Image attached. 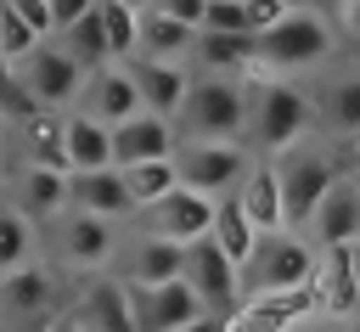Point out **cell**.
I'll return each instance as SVG.
<instances>
[{"label":"cell","instance_id":"6da1fadb","mask_svg":"<svg viewBox=\"0 0 360 332\" xmlns=\"http://www.w3.org/2000/svg\"><path fill=\"white\" fill-rule=\"evenodd\" d=\"M309 124H315V107H309V96L292 84V79H264V73H253V84H248V129H242V146L253 141L264 158H276V152H287V146H298L304 135H309Z\"/></svg>","mask_w":360,"mask_h":332},{"label":"cell","instance_id":"7a4b0ae2","mask_svg":"<svg viewBox=\"0 0 360 332\" xmlns=\"http://www.w3.org/2000/svg\"><path fill=\"white\" fill-rule=\"evenodd\" d=\"M174 124H180L174 141H242V129H248V79L197 68Z\"/></svg>","mask_w":360,"mask_h":332},{"label":"cell","instance_id":"3957f363","mask_svg":"<svg viewBox=\"0 0 360 332\" xmlns=\"http://www.w3.org/2000/svg\"><path fill=\"white\" fill-rule=\"evenodd\" d=\"M253 45H259V73L270 68L276 79H292V73L321 68V62L338 51V34H332V23H326L315 6H292L276 28L253 34Z\"/></svg>","mask_w":360,"mask_h":332},{"label":"cell","instance_id":"277c9868","mask_svg":"<svg viewBox=\"0 0 360 332\" xmlns=\"http://www.w3.org/2000/svg\"><path fill=\"white\" fill-rule=\"evenodd\" d=\"M270 169H276V191H281V219H287V231H304L309 214H315V203L326 197V186L343 174V163H338L326 146H309V141L276 152Z\"/></svg>","mask_w":360,"mask_h":332},{"label":"cell","instance_id":"5b68a950","mask_svg":"<svg viewBox=\"0 0 360 332\" xmlns=\"http://www.w3.org/2000/svg\"><path fill=\"white\" fill-rule=\"evenodd\" d=\"M309 270H315V248L298 231H270V236H253V253L242 259L236 287H242V298L287 293V287H304Z\"/></svg>","mask_w":360,"mask_h":332},{"label":"cell","instance_id":"8992f818","mask_svg":"<svg viewBox=\"0 0 360 332\" xmlns=\"http://www.w3.org/2000/svg\"><path fill=\"white\" fill-rule=\"evenodd\" d=\"M169 163H174V186L197 197H231L253 169V152L242 141H174Z\"/></svg>","mask_w":360,"mask_h":332},{"label":"cell","instance_id":"52a82bcc","mask_svg":"<svg viewBox=\"0 0 360 332\" xmlns=\"http://www.w3.org/2000/svg\"><path fill=\"white\" fill-rule=\"evenodd\" d=\"M62 287H56V270L51 264H22L11 276H0V321L17 326V332H45L56 315H62Z\"/></svg>","mask_w":360,"mask_h":332},{"label":"cell","instance_id":"ba28073f","mask_svg":"<svg viewBox=\"0 0 360 332\" xmlns=\"http://www.w3.org/2000/svg\"><path fill=\"white\" fill-rule=\"evenodd\" d=\"M17 84L28 90L34 107H73L79 90H84V68H79L56 39H39V45L17 62Z\"/></svg>","mask_w":360,"mask_h":332},{"label":"cell","instance_id":"9c48e42d","mask_svg":"<svg viewBox=\"0 0 360 332\" xmlns=\"http://www.w3.org/2000/svg\"><path fill=\"white\" fill-rule=\"evenodd\" d=\"M180 281L202 298V309L208 315H231L236 304H242V287H236V264L208 242V236H197V242H186L180 248Z\"/></svg>","mask_w":360,"mask_h":332},{"label":"cell","instance_id":"30bf717a","mask_svg":"<svg viewBox=\"0 0 360 332\" xmlns=\"http://www.w3.org/2000/svg\"><path fill=\"white\" fill-rule=\"evenodd\" d=\"M118 287H124V281H118ZM124 304H129L135 332H174V326H191V321L208 315L202 298H197L180 276L163 281V287H124Z\"/></svg>","mask_w":360,"mask_h":332},{"label":"cell","instance_id":"8fae6325","mask_svg":"<svg viewBox=\"0 0 360 332\" xmlns=\"http://www.w3.org/2000/svg\"><path fill=\"white\" fill-rule=\"evenodd\" d=\"M208 219H214V197H197L186 186H174L169 197H158V203H146L135 214L141 236H163V242H180V248L208 236Z\"/></svg>","mask_w":360,"mask_h":332},{"label":"cell","instance_id":"7c38bea8","mask_svg":"<svg viewBox=\"0 0 360 332\" xmlns=\"http://www.w3.org/2000/svg\"><path fill=\"white\" fill-rule=\"evenodd\" d=\"M6 208H17L28 225H51L68 214V174L62 169H39V163H17L6 180Z\"/></svg>","mask_w":360,"mask_h":332},{"label":"cell","instance_id":"4fadbf2b","mask_svg":"<svg viewBox=\"0 0 360 332\" xmlns=\"http://www.w3.org/2000/svg\"><path fill=\"white\" fill-rule=\"evenodd\" d=\"M56 248H62V264H73V270H96V276H101V270L118 259V225L68 208V214L56 219Z\"/></svg>","mask_w":360,"mask_h":332},{"label":"cell","instance_id":"5bb4252c","mask_svg":"<svg viewBox=\"0 0 360 332\" xmlns=\"http://www.w3.org/2000/svg\"><path fill=\"white\" fill-rule=\"evenodd\" d=\"M354 225H360V186H354L349 174H338L298 236L315 242V248H343V242H354Z\"/></svg>","mask_w":360,"mask_h":332},{"label":"cell","instance_id":"9a60e30c","mask_svg":"<svg viewBox=\"0 0 360 332\" xmlns=\"http://www.w3.org/2000/svg\"><path fill=\"white\" fill-rule=\"evenodd\" d=\"M79 101H84L79 113H84V118H96V124H107V129L141 113V96H135V84H129V68H124V62H107V68H96V73L84 79Z\"/></svg>","mask_w":360,"mask_h":332},{"label":"cell","instance_id":"2e32d148","mask_svg":"<svg viewBox=\"0 0 360 332\" xmlns=\"http://www.w3.org/2000/svg\"><path fill=\"white\" fill-rule=\"evenodd\" d=\"M354 242L343 248H315V270H309V293H315V309L321 315H338L349 321L354 315Z\"/></svg>","mask_w":360,"mask_h":332},{"label":"cell","instance_id":"e0dca14e","mask_svg":"<svg viewBox=\"0 0 360 332\" xmlns=\"http://www.w3.org/2000/svg\"><path fill=\"white\" fill-rule=\"evenodd\" d=\"M124 68H129V84L141 96V113L174 124V113L186 101V84H191V68H180V62H124Z\"/></svg>","mask_w":360,"mask_h":332},{"label":"cell","instance_id":"ac0fdd59","mask_svg":"<svg viewBox=\"0 0 360 332\" xmlns=\"http://www.w3.org/2000/svg\"><path fill=\"white\" fill-rule=\"evenodd\" d=\"M124 253H118V281L124 287H163V281H174L180 276V242H163V236H129V242H118Z\"/></svg>","mask_w":360,"mask_h":332},{"label":"cell","instance_id":"d6986e66","mask_svg":"<svg viewBox=\"0 0 360 332\" xmlns=\"http://www.w3.org/2000/svg\"><path fill=\"white\" fill-rule=\"evenodd\" d=\"M68 321H73L79 332H135L129 304H124V287H118L112 276L84 281V287H79V298L68 304Z\"/></svg>","mask_w":360,"mask_h":332},{"label":"cell","instance_id":"ffe728a7","mask_svg":"<svg viewBox=\"0 0 360 332\" xmlns=\"http://www.w3.org/2000/svg\"><path fill=\"white\" fill-rule=\"evenodd\" d=\"M68 208L79 214H96V219H135V203L124 191V174L118 169H96V174H68Z\"/></svg>","mask_w":360,"mask_h":332},{"label":"cell","instance_id":"44dd1931","mask_svg":"<svg viewBox=\"0 0 360 332\" xmlns=\"http://www.w3.org/2000/svg\"><path fill=\"white\" fill-rule=\"evenodd\" d=\"M62 163H68V174L112 169V129L84 113H62Z\"/></svg>","mask_w":360,"mask_h":332},{"label":"cell","instance_id":"7402d4cb","mask_svg":"<svg viewBox=\"0 0 360 332\" xmlns=\"http://www.w3.org/2000/svg\"><path fill=\"white\" fill-rule=\"evenodd\" d=\"M174 152V124L152 118V113H135L124 124H112V169H129V163H146V158H169Z\"/></svg>","mask_w":360,"mask_h":332},{"label":"cell","instance_id":"603a6c76","mask_svg":"<svg viewBox=\"0 0 360 332\" xmlns=\"http://www.w3.org/2000/svg\"><path fill=\"white\" fill-rule=\"evenodd\" d=\"M231 197H236V208L248 214V225H253L259 236L287 231V219H281V191H276V169H270V158H253V169L242 174V186H236Z\"/></svg>","mask_w":360,"mask_h":332},{"label":"cell","instance_id":"cb8c5ba5","mask_svg":"<svg viewBox=\"0 0 360 332\" xmlns=\"http://www.w3.org/2000/svg\"><path fill=\"white\" fill-rule=\"evenodd\" d=\"M191 62H197L202 73L253 79V73H259V45H253V34H197V39H191Z\"/></svg>","mask_w":360,"mask_h":332},{"label":"cell","instance_id":"d4e9b609","mask_svg":"<svg viewBox=\"0 0 360 332\" xmlns=\"http://www.w3.org/2000/svg\"><path fill=\"white\" fill-rule=\"evenodd\" d=\"M191 28H180V23H169L158 6H146V11H135V62H186L191 56Z\"/></svg>","mask_w":360,"mask_h":332},{"label":"cell","instance_id":"484cf974","mask_svg":"<svg viewBox=\"0 0 360 332\" xmlns=\"http://www.w3.org/2000/svg\"><path fill=\"white\" fill-rule=\"evenodd\" d=\"M309 107L326 118V129H332V135L360 141V73H338V79H332Z\"/></svg>","mask_w":360,"mask_h":332},{"label":"cell","instance_id":"4316f807","mask_svg":"<svg viewBox=\"0 0 360 332\" xmlns=\"http://www.w3.org/2000/svg\"><path fill=\"white\" fill-rule=\"evenodd\" d=\"M253 236H259V231L248 225V214L236 208V197H214V219H208V242H214V248H219V253H225V259H231L236 270H242V259L253 253Z\"/></svg>","mask_w":360,"mask_h":332},{"label":"cell","instance_id":"83f0119b","mask_svg":"<svg viewBox=\"0 0 360 332\" xmlns=\"http://www.w3.org/2000/svg\"><path fill=\"white\" fill-rule=\"evenodd\" d=\"M17 141H22V163H39V169H62L68 174V163H62V118L56 113L22 118L17 124Z\"/></svg>","mask_w":360,"mask_h":332},{"label":"cell","instance_id":"f1b7e54d","mask_svg":"<svg viewBox=\"0 0 360 332\" xmlns=\"http://www.w3.org/2000/svg\"><path fill=\"white\" fill-rule=\"evenodd\" d=\"M56 45H62V51H68V56L84 68V79H90L96 68H107V62H112L107 34H101V23H96V6H90V11H84L73 28H62V34H56Z\"/></svg>","mask_w":360,"mask_h":332},{"label":"cell","instance_id":"f546056e","mask_svg":"<svg viewBox=\"0 0 360 332\" xmlns=\"http://www.w3.org/2000/svg\"><path fill=\"white\" fill-rule=\"evenodd\" d=\"M118 174H124V191H129L135 214H141L146 203H158V197L174 191V163H169V158H146V163H129V169H118Z\"/></svg>","mask_w":360,"mask_h":332},{"label":"cell","instance_id":"4dcf8cb0","mask_svg":"<svg viewBox=\"0 0 360 332\" xmlns=\"http://www.w3.org/2000/svg\"><path fill=\"white\" fill-rule=\"evenodd\" d=\"M22 264H34V225L0 203V276H11Z\"/></svg>","mask_w":360,"mask_h":332},{"label":"cell","instance_id":"1f68e13d","mask_svg":"<svg viewBox=\"0 0 360 332\" xmlns=\"http://www.w3.org/2000/svg\"><path fill=\"white\" fill-rule=\"evenodd\" d=\"M96 23H101V34H107L112 62H135V11H124V6H112V0H96Z\"/></svg>","mask_w":360,"mask_h":332},{"label":"cell","instance_id":"d6a6232c","mask_svg":"<svg viewBox=\"0 0 360 332\" xmlns=\"http://www.w3.org/2000/svg\"><path fill=\"white\" fill-rule=\"evenodd\" d=\"M197 34H253V28H248V6H242V0H202Z\"/></svg>","mask_w":360,"mask_h":332},{"label":"cell","instance_id":"836d02e7","mask_svg":"<svg viewBox=\"0 0 360 332\" xmlns=\"http://www.w3.org/2000/svg\"><path fill=\"white\" fill-rule=\"evenodd\" d=\"M321 17L332 23V34L360 39V0H326V6H321Z\"/></svg>","mask_w":360,"mask_h":332},{"label":"cell","instance_id":"e575fe53","mask_svg":"<svg viewBox=\"0 0 360 332\" xmlns=\"http://www.w3.org/2000/svg\"><path fill=\"white\" fill-rule=\"evenodd\" d=\"M242 6H248V28H253V34H264V28H276L298 0H242Z\"/></svg>","mask_w":360,"mask_h":332},{"label":"cell","instance_id":"d590c367","mask_svg":"<svg viewBox=\"0 0 360 332\" xmlns=\"http://www.w3.org/2000/svg\"><path fill=\"white\" fill-rule=\"evenodd\" d=\"M169 23H180V28H191L197 34V23H202V0H152Z\"/></svg>","mask_w":360,"mask_h":332},{"label":"cell","instance_id":"8d00e7d4","mask_svg":"<svg viewBox=\"0 0 360 332\" xmlns=\"http://www.w3.org/2000/svg\"><path fill=\"white\" fill-rule=\"evenodd\" d=\"M90 6H96V0H45V11H51V28H56V34H62V28H73Z\"/></svg>","mask_w":360,"mask_h":332},{"label":"cell","instance_id":"74e56055","mask_svg":"<svg viewBox=\"0 0 360 332\" xmlns=\"http://www.w3.org/2000/svg\"><path fill=\"white\" fill-rule=\"evenodd\" d=\"M174 332H219V315H202V321H191V326H174Z\"/></svg>","mask_w":360,"mask_h":332},{"label":"cell","instance_id":"f35d334b","mask_svg":"<svg viewBox=\"0 0 360 332\" xmlns=\"http://www.w3.org/2000/svg\"><path fill=\"white\" fill-rule=\"evenodd\" d=\"M349 270H354V315H360V248H354V264Z\"/></svg>","mask_w":360,"mask_h":332},{"label":"cell","instance_id":"ab89813d","mask_svg":"<svg viewBox=\"0 0 360 332\" xmlns=\"http://www.w3.org/2000/svg\"><path fill=\"white\" fill-rule=\"evenodd\" d=\"M45 332H79V326H73V321H68V309H62V315H56V321H51Z\"/></svg>","mask_w":360,"mask_h":332},{"label":"cell","instance_id":"60d3db41","mask_svg":"<svg viewBox=\"0 0 360 332\" xmlns=\"http://www.w3.org/2000/svg\"><path fill=\"white\" fill-rule=\"evenodd\" d=\"M112 6H124V11H146L152 0H112Z\"/></svg>","mask_w":360,"mask_h":332},{"label":"cell","instance_id":"b9f144b4","mask_svg":"<svg viewBox=\"0 0 360 332\" xmlns=\"http://www.w3.org/2000/svg\"><path fill=\"white\" fill-rule=\"evenodd\" d=\"M343 174H349V180H354V186H360V146H354V163H349V169H343Z\"/></svg>","mask_w":360,"mask_h":332},{"label":"cell","instance_id":"7bdbcfd3","mask_svg":"<svg viewBox=\"0 0 360 332\" xmlns=\"http://www.w3.org/2000/svg\"><path fill=\"white\" fill-rule=\"evenodd\" d=\"M343 332H360V315H349V326H343Z\"/></svg>","mask_w":360,"mask_h":332},{"label":"cell","instance_id":"ee69618b","mask_svg":"<svg viewBox=\"0 0 360 332\" xmlns=\"http://www.w3.org/2000/svg\"><path fill=\"white\" fill-rule=\"evenodd\" d=\"M0 163H6V135H0Z\"/></svg>","mask_w":360,"mask_h":332},{"label":"cell","instance_id":"f6af8a7d","mask_svg":"<svg viewBox=\"0 0 360 332\" xmlns=\"http://www.w3.org/2000/svg\"><path fill=\"white\" fill-rule=\"evenodd\" d=\"M354 248H360V225H354Z\"/></svg>","mask_w":360,"mask_h":332},{"label":"cell","instance_id":"bcb514c9","mask_svg":"<svg viewBox=\"0 0 360 332\" xmlns=\"http://www.w3.org/2000/svg\"><path fill=\"white\" fill-rule=\"evenodd\" d=\"M354 146H360V141H354Z\"/></svg>","mask_w":360,"mask_h":332}]
</instances>
